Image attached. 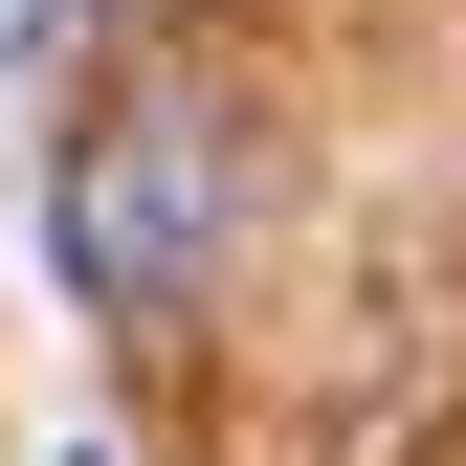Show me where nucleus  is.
Masks as SVG:
<instances>
[{
    "mask_svg": "<svg viewBox=\"0 0 466 466\" xmlns=\"http://www.w3.org/2000/svg\"><path fill=\"white\" fill-rule=\"evenodd\" d=\"M45 245L111 333L134 311H200L222 245H245V134H222V89H111L67 134V178H45Z\"/></svg>",
    "mask_w": 466,
    "mask_h": 466,
    "instance_id": "f257e3e1",
    "label": "nucleus"
}]
</instances>
